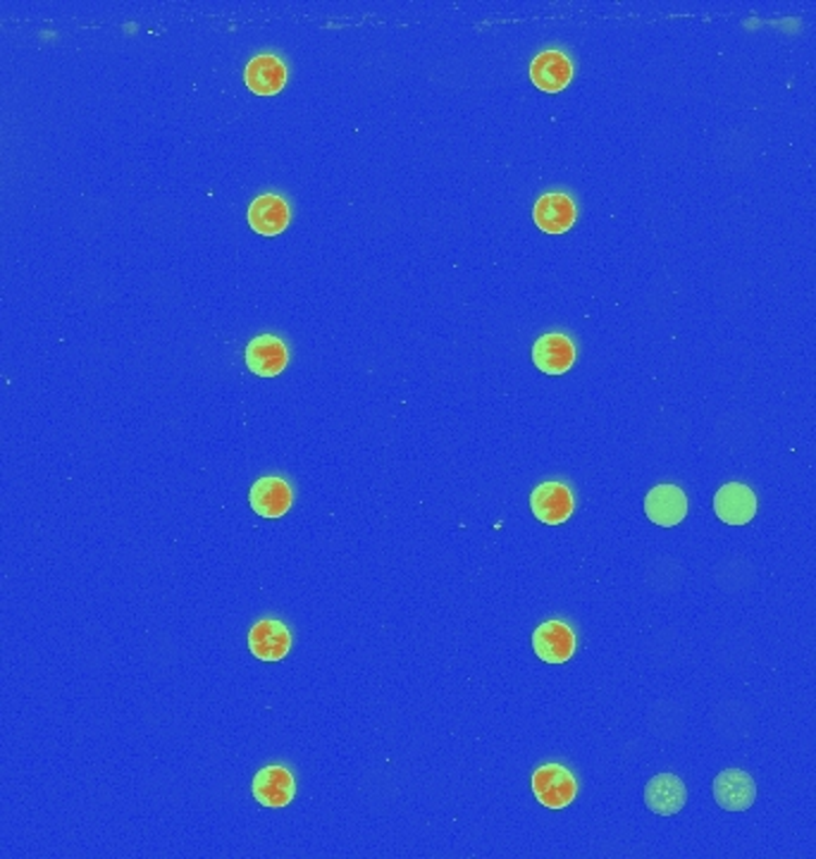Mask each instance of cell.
<instances>
[{"label": "cell", "instance_id": "obj_1", "mask_svg": "<svg viewBox=\"0 0 816 859\" xmlns=\"http://www.w3.org/2000/svg\"><path fill=\"white\" fill-rule=\"evenodd\" d=\"M533 793L547 809H564L576 800L578 783L561 764H544L533 774Z\"/></svg>", "mask_w": 816, "mask_h": 859}, {"label": "cell", "instance_id": "obj_2", "mask_svg": "<svg viewBox=\"0 0 816 859\" xmlns=\"http://www.w3.org/2000/svg\"><path fill=\"white\" fill-rule=\"evenodd\" d=\"M530 506L544 526H561L573 514V494L564 482H542L530 494Z\"/></svg>", "mask_w": 816, "mask_h": 859}, {"label": "cell", "instance_id": "obj_3", "mask_svg": "<svg viewBox=\"0 0 816 859\" xmlns=\"http://www.w3.org/2000/svg\"><path fill=\"white\" fill-rule=\"evenodd\" d=\"M714 800L726 812H745L757 798V786L750 774L740 769H726L714 778Z\"/></svg>", "mask_w": 816, "mask_h": 859}, {"label": "cell", "instance_id": "obj_4", "mask_svg": "<svg viewBox=\"0 0 816 859\" xmlns=\"http://www.w3.org/2000/svg\"><path fill=\"white\" fill-rule=\"evenodd\" d=\"M714 512L728 526H745L757 514V496L743 482H728L714 494Z\"/></svg>", "mask_w": 816, "mask_h": 859}, {"label": "cell", "instance_id": "obj_5", "mask_svg": "<svg viewBox=\"0 0 816 859\" xmlns=\"http://www.w3.org/2000/svg\"><path fill=\"white\" fill-rule=\"evenodd\" d=\"M533 650L547 664H564L576 652V633L564 621H547L533 635Z\"/></svg>", "mask_w": 816, "mask_h": 859}, {"label": "cell", "instance_id": "obj_6", "mask_svg": "<svg viewBox=\"0 0 816 859\" xmlns=\"http://www.w3.org/2000/svg\"><path fill=\"white\" fill-rule=\"evenodd\" d=\"M645 514L662 528H673L688 516V496L676 484H657L645 496Z\"/></svg>", "mask_w": 816, "mask_h": 859}, {"label": "cell", "instance_id": "obj_7", "mask_svg": "<svg viewBox=\"0 0 816 859\" xmlns=\"http://www.w3.org/2000/svg\"><path fill=\"white\" fill-rule=\"evenodd\" d=\"M249 650L261 662H280L292 650V633L277 618H263L249 633Z\"/></svg>", "mask_w": 816, "mask_h": 859}, {"label": "cell", "instance_id": "obj_8", "mask_svg": "<svg viewBox=\"0 0 816 859\" xmlns=\"http://www.w3.org/2000/svg\"><path fill=\"white\" fill-rule=\"evenodd\" d=\"M289 352L275 334H261L246 346V366L261 378H275L287 368Z\"/></svg>", "mask_w": 816, "mask_h": 859}, {"label": "cell", "instance_id": "obj_9", "mask_svg": "<svg viewBox=\"0 0 816 859\" xmlns=\"http://www.w3.org/2000/svg\"><path fill=\"white\" fill-rule=\"evenodd\" d=\"M296 783L289 769L284 766H265L254 778V798L263 807L282 809L294 800Z\"/></svg>", "mask_w": 816, "mask_h": 859}, {"label": "cell", "instance_id": "obj_10", "mask_svg": "<svg viewBox=\"0 0 816 859\" xmlns=\"http://www.w3.org/2000/svg\"><path fill=\"white\" fill-rule=\"evenodd\" d=\"M533 360L547 376H561V372H568L576 364V346L561 332L542 334L533 346Z\"/></svg>", "mask_w": 816, "mask_h": 859}, {"label": "cell", "instance_id": "obj_11", "mask_svg": "<svg viewBox=\"0 0 816 859\" xmlns=\"http://www.w3.org/2000/svg\"><path fill=\"white\" fill-rule=\"evenodd\" d=\"M294 492L289 482L277 476H265L254 482L251 488V508L263 518H280L289 512Z\"/></svg>", "mask_w": 816, "mask_h": 859}, {"label": "cell", "instance_id": "obj_12", "mask_svg": "<svg viewBox=\"0 0 816 859\" xmlns=\"http://www.w3.org/2000/svg\"><path fill=\"white\" fill-rule=\"evenodd\" d=\"M530 79H533V84L542 91L559 94L571 84L573 65L561 51H544L533 60V65H530Z\"/></svg>", "mask_w": 816, "mask_h": 859}, {"label": "cell", "instance_id": "obj_13", "mask_svg": "<svg viewBox=\"0 0 816 859\" xmlns=\"http://www.w3.org/2000/svg\"><path fill=\"white\" fill-rule=\"evenodd\" d=\"M535 222L547 234H564L566 230H571L576 222L573 198L561 192L544 194L535 204Z\"/></svg>", "mask_w": 816, "mask_h": 859}, {"label": "cell", "instance_id": "obj_14", "mask_svg": "<svg viewBox=\"0 0 816 859\" xmlns=\"http://www.w3.org/2000/svg\"><path fill=\"white\" fill-rule=\"evenodd\" d=\"M688 790L676 774H657L645 788V802L662 817H671L685 807Z\"/></svg>", "mask_w": 816, "mask_h": 859}, {"label": "cell", "instance_id": "obj_15", "mask_svg": "<svg viewBox=\"0 0 816 859\" xmlns=\"http://www.w3.org/2000/svg\"><path fill=\"white\" fill-rule=\"evenodd\" d=\"M246 86L258 96H275L287 82V68L277 56H256L244 72Z\"/></svg>", "mask_w": 816, "mask_h": 859}, {"label": "cell", "instance_id": "obj_16", "mask_svg": "<svg viewBox=\"0 0 816 859\" xmlns=\"http://www.w3.org/2000/svg\"><path fill=\"white\" fill-rule=\"evenodd\" d=\"M249 225L263 236L282 234L289 225V206L277 194L258 196L249 208Z\"/></svg>", "mask_w": 816, "mask_h": 859}]
</instances>
